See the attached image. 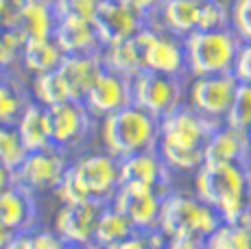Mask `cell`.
Here are the masks:
<instances>
[{
    "mask_svg": "<svg viewBox=\"0 0 251 249\" xmlns=\"http://www.w3.org/2000/svg\"><path fill=\"white\" fill-rule=\"evenodd\" d=\"M199 31H219V28H231L229 7L221 0H201L199 11Z\"/></svg>",
    "mask_w": 251,
    "mask_h": 249,
    "instance_id": "obj_32",
    "label": "cell"
},
{
    "mask_svg": "<svg viewBox=\"0 0 251 249\" xmlns=\"http://www.w3.org/2000/svg\"><path fill=\"white\" fill-rule=\"evenodd\" d=\"M33 97H35L37 103L46 105V107L72 100L70 92H68V85H66L59 68L50 70V73H40V75L33 76Z\"/></svg>",
    "mask_w": 251,
    "mask_h": 249,
    "instance_id": "obj_27",
    "label": "cell"
},
{
    "mask_svg": "<svg viewBox=\"0 0 251 249\" xmlns=\"http://www.w3.org/2000/svg\"><path fill=\"white\" fill-rule=\"evenodd\" d=\"M249 179L243 162H203L197 169L195 195L210 203L223 221L251 227Z\"/></svg>",
    "mask_w": 251,
    "mask_h": 249,
    "instance_id": "obj_1",
    "label": "cell"
},
{
    "mask_svg": "<svg viewBox=\"0 0 251 249\" xmlns=\"http://www.w3.org/2000/svg\"><path fill=\"white\" fill-rule=\"evenodd\" d=\"M231 73L236 75L238 81H243V83H251V42H243V44H240Z\"/></svg>",
    "mask_w": 251,
    "mask_h": 249,
    "instance_id": "obj_37",
    "label": "cell"
},
{
    "mask_svg": "<svg viewBox=\"0 0 251 249\" xmlns=\"http://www.w3.org/2000/svg\"><path fill=\"white\" fill-rule=\"evenodd\" d=\"M147 31L149 26L140 28L133 37L118 44H107L100 52L103 66L109 70H116L120 75L136 76L140 70H144V44H147Z\"/></svg>",
    "mask_w": 251,
    "mask_h": 249,
    "instance_id": "obj_21",
    "label": "cell"
},
{
    "mask_svg": "<svg viewBox=\"0 0 251 249\" xmlns=\"http://www.w3.org/2000/svg\"><path fill=\"white\" fill-rule=\"evenodd\" d=\"M92 199L109 203L120 186V160L105 153H90L72 164Z\"/></svg>",
    "mask_w": 251,
    "mask_h": 249,
    "instance_id": "obj_11",
    "label": "cell"
},
{
    "mask_svg": "<svg viewBox=\"0 0 251 249\" xmlns=\"http://www.w3.org/2000/svg\"><path fill=\"white\" fill-rule=\"evenodd\" d=\"M46 109L48 124H50V140L55 147L59 149L75 147L85 138L92 114L81 100H66V103L50 105Z\"/></svg>",
    "mask_w": 251,
    "mask_h": 249,
    "instance_id": "obj_15",
    "label": "cell"
},
{
    "mask_svg": "<svg viewBox=\"0 0 251 249\" xmlns=\"http://www.w3.org/2000/svg\"><path fill=\"white\" fill-rule=\"evenodd\" d=\"M18 131L22 136V142L28 151L46 149L52 145L50 140V124H48V109L42 103H28L24 107L20 121L16 123Z\"/></svg>",
    "mask_w": 251,
    "mask_h": 249,
    "instance_id": "obj_23",
    "label": "cell"
},
{
    "mask_svg": "<svg viewBox=\"0 0 251 249\" xmlns=\"http://www.w3.org/2000/svg\"><path fill=\"white\" fill-rule=\"evenodd\" d=\"M66 55H100L105 49L94 22L85 18L59 16L52 33Z\"/></svg>",
    "mask_w": 251,
    "mask_h": 249,
    "instance_id": "obj_17",
    "label": "cell"
},
{
    "mask_svg": "<svg viewBox=\"0 0 251 249\" xmlns=\"http://www.w3.org/2000/svg\"><path fill=\"white\" fill-rule=\"evenodd\" d=\"M157 140L160 121L136 103L107 114L100 123V142L105 151L118 160L140 151L157 149Z\"/></svg>",
    "mask_w": 251,
    "mask_h": 249,
    "instance_id": "obj_3",
    "label": "cell"
},
{
    "mask_svg": "<svg viewBox=\"0 0 251 249\" xmlns=\"http://www.w3.org/2000/svg\"><path fill=\"white\" fill-rule=\"evenodd\" d=\"M240 81L234 73L201 75L190 85V105L212 118H225Z\"/></svg>",
    "mask_w": 251,
    "mask_h": 249,
    "instance_id": "obj_9",
    "label": "cell"
},
{
    "mask_svg": "<svg viewBox=\"0 0 251 249\" xmlns=\"http://www.w3.org/2000/svg\"><path fill=\"white\" fill-rule=\"evenodd\" d=\"M11 179H13V171H9L7 166L0 162V190H2L4 186L11 184Z\"/></svg>",
    "mask_w": 251,
    "mask_h": 249,
    "instance_id": "obj_39",
    "label": "cell"
},
{
    "mask_svg": "<svg viewBox=\"0 0 251 249\" xmlns=\"http://www.w3.org/2000/svg\"><path fill=\"white\" fill-rule=\"evenodd\" d=\"M221 221V214L197 195H166L162 201L160 229L171 247L205 245Z\"/></svg>",
    "mask_w": 251,
    "mask_h": 249,
    "instance_id": "obj_2",
    "label": "cell"
},
{
    "mask_svg": "<svg viewBox=\"0 0 251 249\" xmlns=\"http://www.w3.org/2000/svg\"><path fill=\"white\" fill-rule=\"evenodd\" d=\"M26 155L28 149L24 147L16 124H0V162L16 173Z\"/></svg>",
    "mask_w": 251,
    "mask_h": 249,
    "instance_id": "obj_29",
    "label": "cell"
},
{
    "mask_svg": "<svg viewBox=\"0 0 251 249\" xmlns=\"http://www.w3.org/2000/svg\"><path fill=\"white\" fill-rule=\"evenodd\" d=\"M11 238H13V232H11L9 227H4L2 223H0V247L9 245V243H11Z\"/></svg>",
    "mask_w": 251,
    "mask_h": 249,
    "instance_id": "obj_40",
    "label": "cell"
},
{
    "mask_svg": "<svg viewBox=\"0 0 251 249\" xmlns=\"http://www.w3.org/2000/svg\"><path fill=\"white\" fill-rule=\"evenodd\" d=\"M166 195L149 186L138 184H120L118 190L114 193L109 205L123 212L129 221L133 223L136 229L149 232V229L160 227V212L162 201Z\"/></svg>",
    "mask_w": 251,
    "mask_h": 249,
    "instance_id": "obj_7",
    "label": "cell"
},
{
    "mask_svg": "<svg viewBox=\"0 0 251 249\" xmlns=\"http://www.w3.org/2000/svg\"><path fill=\"white\" fill-rule=\"evenodd\" d=\"M133 103H136L133 100V79L109 68H103V73L99 75V79L94 81L83 100L88 112L96 118H103Z\"/></svg>",
    "mask_w": 251,
    "mask_h": 249,
    "instance_id": "obj_10",
    "label": "cell"
},
{
    "mask_svg": "<svg viewBox=\"0 0 251 249\" xmlns=\"http://www.w3.org/2000/svg\"><path fill=\"white\" fill-rule=\"evenodd\" d=\"M186 44L188 73L192 76L231 73L236 55L243 44L234 28H219V31H192L183 37Z\"/></svg>",
    "mask_w": 251,
    "mask_h": 249,
    "instance_id": "obj_4",
    "label": "cell"
},
{
    "mask_svg": "<svg viewBox=\"0 0 251 249\" xmlns=\"http://www.w3.org/2000/svg\"><path fill=\"white\" fill-rule=\"evenodd\" d=\"M147 18L125 0H100L94 16V26L99 31L103 44H118L133 37L140 28H144Z\"/></svg>",
    "mask_w": 251,
    "mask_h": 249,
    "instance_id": "obj_12",
    "label": "cell"
},
{
    "mask_svg": "<svg viewBox=\"0 0 251 249\" xmlns=\"http://www.w3.org/2000/svg\"><path fill=\"white\" fill-rule=\"evenodd\" d=\"M52 2H55V0H52Z\"/></svg>",
    "mask_w": 251,
    "mask_h": 249,
    "instance_id": "obj_44",
    "label": "cell"
},
{
    "mask_svg": "<svg viewBox=\"0 0 251 249\" xmlns=\"http://www.w3.org/2000/svg\"><path fill=\"white\" fill-rule=\"evenodd\" d=\"M144 68L164 75H183L188 73L186 44L183 37L168 31H153L149 26L147 44H144Z\"/></svg>",
    "mask_w": 251,
    "mask_h": 249,
    "instance_id": "obj_14",
    "label": "cell"
},
{
    "mask_svg": "<svg viewBox=\"0 0 251 249\" xmlns=\"http://www.w3.org/2000/svg\"><path fill=\"white\" fill-rule=\"evenodd\" d=\"M247 197H249V205H251V179H249V195Z\"/></svg>",
    "mask_w": 251,
    "mask_h": 249,
    "instance_id": "obj_42",
    "label": "cell"
},
{
    "mask_svg": "<svg viewBox=\"0 0 251 249\" xmlns=\"http://www.w3.org/2000/svg\"><path fill=\"white\" fill-rule=\"evenodd\" d=\"M55 193H57V197H59L61 203H79V201L92 199L88 195V190H85L83 181L79 179V175H76V171L72 169V166H68V171L64 173L61 181L57 184Z\"/></svg>",
    "mask_w": 251,
    "mask_h": 249,
    "instance_id": "obj_33",
    "label": "cell"
},
{
    "mask_svg": "<svg viewBox=\"0 0 251 249\" xmlns=\"http://www.w3.org/2000/svg\"><path fill=\"white\" fill-rule=\"evenodd\" d=\"M219 118L201 114L195 107H177L160 121L157 145L173 149H203L212 133L219 129Z\"/></svg>",
    "mask_w": 251,
    "mask_h": 249,
    "instance_id": "obj_5",
    "label": "cell"
},
{
    "mask_svg": "<svg viewBox=\"0 0 251 249\" xmlns=\"http://www.w3.org/2000/svg\"><path fill=\"white\" fill-rule=\"evenodd\" d=\"M205 247L214 249H251V227L243 223L221 221L219 227L207 236Z\"/></svg>",
    "mask_w": 251,
    "mask_h": 249,
    "instance_id": "obj_28",
    "label": "cell"
},
{
    "mask_svg": "<svg viewBox=\"0 0 251 249\" xmlns=\"http://www.w3.org/2000/svg\"><path fill=\"white\" fill-rule=\"evenodd\" d=\"M57 13L52 0H22L11 28L22 42H35L55 33Z\"/></svg>",
    "mask_w": 251,
    "mask_h": 249,
    "instance_id": "obj_19",
    "label": "cell"
},
{
    "mask_svg": "<svg viewBox=\"0 0 251 249\" xmlns=\"http://www.w3.org/2000/svg\"><path fill=\"white\" fill-rule=\"evenodd\" d=\"M201 0H164L160 9V18L164 28L186 37L188 33L197 31L199 26Z\"/></svg>",
    "mask_w": 251,
    "mask_h": 249,
    "instance_id": "obj_25",
    "label": "cell"
},
{
    "mask_svg": "<svg viewBox=\"0 0 251 249\" xmlns=\"http://www.w3.org/2000/svg\"><path fill=\"white\" fill-rule=\"evenodd\" d=\"M251 140L247 131L236 127H219L205 142V162H243L249 157Z\"/></svg>",
    "mask_w": 251,
    "mask_h": 249,
    "instance_id": "obj_22",
    "label": "cell"
},
{
    "mask_svg": "<svg viewBox=\"0 0 251 249\" xmlns=\"http://www.w3.org/2000/svg\"><path fill=\"white\" fill-rule=\"evenodd\" d=\"M125 2H129L136 11H140L144 18H149L151 13H160L164 0H125Z\"/></svg>",
    "mask_w": 251,
    "mask_h": 249,
    "instance_id": "obj_38",
    "label": "cell"
},
{
    "mask_svg": "<svg viewBox=\"0 0 251 249\" xmlns=\"http://www.w3.org/2000/svg\"><path fill=\"white\" fill-rule=\"evenodd\" d=\"M231 28L243 42H251V0H231Z\"/></svg>",
    "mask_w": 251,
    "mask_h": 249,
    "instance_id": "obj_34",
    "label": "cell"
},
{
    "mask_svg": "<svg viewBox=\"0 0 251 249\" xmlns=\"http://www.w3.org/2000/svg\"><path fill=\"white\" fill-rule=\"evenodd\" d=\"M55 13L59 16H75V18H85V20L94 22L96 9H99L100 0H55Z\"/></svg>",
    "mask_w": 251,
    "mask_h": 249,
    "instance_id": "obj_35",
    "label": "cell"
},
{
    "mask_svg": "<svg viewBox=\"0 0 251 249\" xmlns=\"http://www.w3.org/2000/svg\"><path fill=\"white\" fill-rule=\"evenodd\" d=\"M225 124L240 129V131L251 129V83H243V81L238 83L231 107L225 116Z\"/></svg>",
    "mask_w": 251,
    "mask_h": 249,
    "instance_id": "obj_31",
    "label": "cell"
},
{
    "mask_svg": "<svg viewBox=\"0 0 251 249\" xmlns=\"http://www.w3.org/2000/svg\"><path fill=\"white\" fill-rule=\"evenodd\" d=\"M24 42L13 28H0V66L7 68L22 55Z\"/></svg>",
    "mask_w": 251,
    "mask_h": 249,
    "instance_id": "obj_36",
    "label": "cell"
},
{
    "mask_svg": "<svg viewBox=\"0 0 251 249\" xmlns=\"http://www.w3.org/2000/svg\"><path fill=\"white\" fill-rule=\"evenodd\" d=\"M131 232H136L133 223L125 217L123 212H118L112 205H105L103 214H100L99 223H96V232H94V245H103V247H118L125 238Z\"/></svg>",
    "mask_w": 251,
    "mask_h": 249,
    "instance_id": "obj_26",
    "label": "cell"
},
{
    "mask_svg": "<svg viewBox=\"0 0 251 249\" xmlns=\"http://www.w3.org/2000/svg\"><path fill=\"white\" fill-rule=\"evenodd\" d=\"M103 68L105 66L100 55H66L59 66V73L68 85L70 99L83 103Z\"/></svg>",
    "mask_w": 251,
    "mask_h": 249,
    "instance_id": "obj_20",
    "label": "cell"
},
{
    "mask_svg": "<svg viewBox=\"0 0 251 249\" xmlns=\"http://www.w3.org/2000/svg\"><path fill=\"white\" fill-rule=\"evenodd\" d=\"M105 201H79V203H61L55 217V232L64 238L66 245H94V232Z\"/></svg>",
    "mask_w": 251,
    "mask_h": 249,
    "instance_id": "obj_8",
    "label": "cell"
},
{
    "mask_svg": "<svg viewBox=\"0 0 251 249\" xmlns=\"http://www.w3.org/2000/svg\"><path fill=\"white\" fill-rule=\"evenodd\" d=\"M33 193L35 190H31L16 177L11 179V184L0 190V223L13 234L28 232L35 225L37 208Z\"/></svg>",
    "mask_w": 251,
    "mask_h": 249,
    "instance_id": "obj_16",
    "label": "cell"
},
{
    "mask_svg": "<svg viewBox=\"0 0 251 249\" xmlns=\"http://www.w3.org/2000/svg\"><path fill=\"white\" fill-rule=\"evenodd\" d=\"M66 171H68V164H66L64 153L59 147L50 145L46 149L28 151L13 177L26 184L31 190H55Z\"/></svg>",
    "mask_w": 251,
    "mask_h": 249,
    "instance_id": "obj_13",
    "label": "cell"
},
{
    "mask_svg": "<svg viewBox=\"0 0 251 249\" xmlns=\"http://www.w3.org/2000/svg\"><path fill=\"white\" fill-rule=\"evenodd\" d=\"M247 133H249V140H251V129H249V131H247Z\"/></svg>",
    "mask_w": 251,
    "mask_h": 249,
    "instance_id": "obj_43",
    "label": "cell"
},
{
    "mask_svg": "<svg viewBox=\"0 0 251 249\" xmlns=\"http://www.w3.org/2000/svg\"><path fill=\"white\" fill-rule=\"evenodd\" d=\"M66 52L59 46V42L55 37H44V40H35V42H24L22 46V64L28 73L40 75V73H50L57 70L64 61Z\"/></svg>",
    "mask_w": 251,
    "mask_h": 249,
    "instance_id": "obj_24",
    "label": "cell"
},
{
    "mask_svg": "<svg viewBox=\"0 0 251 249\" xmlns=\"http://www.w3.org/2000/svg\"><path fill=\"white\" fill-rule=\"evenodd\" d=\"M168 169L157 149L140 151L120 160V184H138L149 186L164 193V186L168 181Z\"/></svg>",
    "mask_w": 251,
    "mask_h": 249,
    "instance_id": "obj_18",
    "label": "cell"
},
{
    "mask_svg": "<svg viewBox=\"0 0 251 249\" xmlns=\"http://www.w3.org/2000/svg\"><path fill=\"white\" fill-rule=\"evenodd\" d=\"M133 100L149 114L162 121L177 107H181L179 75H164L155 70H140L133 76Z\"/></svg>",
    "mask_w": 251,
    "mask_h": 249,
    "instance_id": "obj_6",
    "label": "cell"
},
{
    "mask_svg": "<svg viewBox=\"0 0 251 249\" xmlns=\"http://www.w3.org/2000/svg\"><path fill=\"white\" fill-rule=\"evenodd\" d=\"M4 79H7V75H4V68H2V66H0V83H2Z\"/></svg>",
    "mask_w": 251,
    "mask_h": 249,
    "instance_id": "obj_41",
    "label": "cell"
},
{
    "mask_svg": "<svg viewBox=\"0 0 251 249\" xmlns=\"http://www.w3.org/2000/svg\"><path fill=\"white\" fill-rule=\"evenodd\" d=\"M26 105L28 103L24 100L16 83H11L9 79L0 83V124H16Z\"/></svg>",
    "mask_w": 251,
    "mask_h": 249,
    "instance_id": "obj_30",
    "label": "cell"
}]
</instances>
